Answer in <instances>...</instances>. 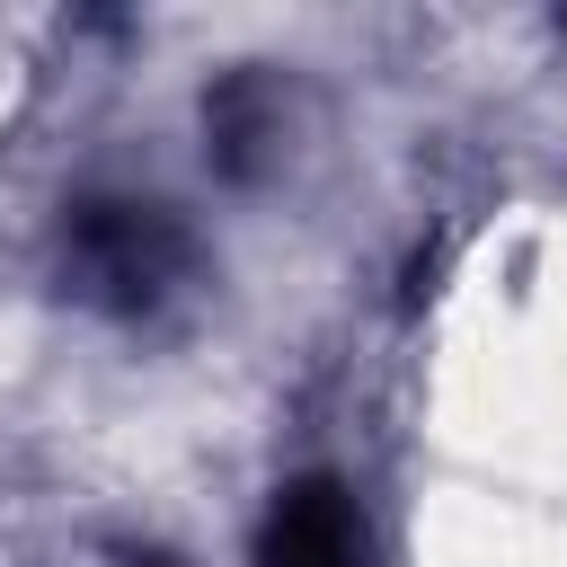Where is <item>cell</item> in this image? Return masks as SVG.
<instances>
[{"label": "cell", "instance_id": "obj_1", "mask_svg": "<svg viewBox=\"0 0 567 567\" xmlns=\"http://www.w3.org/2000/svg\"><path fill=\"white\" fill-rule=\"evenodd\" d=\"M71 248V275L106 301V310H151L177 275H186V221L168 204H142V195H97L71 213L62 230Z\"/></svg>", "mask_w": 567, "mask_h": 567}, {"label": "cell", "instance_id": "obj_2", "mask_svg": "<svg viewBox=\"0 0 567 567\" xmlns=\"http://www.w3.org/2000/svg\"><path fill=\"white\" fill-rule=\"evenodd\" d=\"M266 567H372V532L337 478H292L257 532Z\"/></svg>", "mask_w": 567, "mask_h": 567}, {"label": "cell", "instance_id": "obj_3", "mask_svg": "<svg viewBox=\"0 0 567 567\" xmlns=\"http://www.w3.org/2000/svg\"><path fill=\"white\" fill-rule=\"evenodd\" d=\"M124 567H177V558H159V549H142V558H124Z\"/></svg>", "mask_w": 567, "mask_h": 567}]
</instances>
